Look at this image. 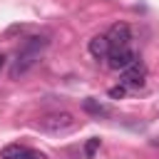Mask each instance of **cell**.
I'll list each match as a JSON object with an SVG mask.
<instances>
[{
    "instance_id": "6da1fadb",
    "label": "cell",
    "mask_w": 159,
    "mask_h": 159,
    "mask_svg": "<svg viewBox=\"0 0 159 159\" xmlns=\"http://www.w3.org/2000/svg\"><path fill=\"white\" fill-rule=\"evenodd\" d=\"M47 45H50V40H47L45 35H32V37H27L25 45L20 47V52H17L15 65L10 67V77H20V75H25L30 67H35V62L40 60V55H42V50H45Z\"/></svg>"
},
{
    "instance_id": "7a4b0ae2",
    "label": "cell",
    "mask_w": 159,
    "mask_h": 159,
    "mask_svg": "<svg viewBox=\"0 0 159 159\" xmlns=\"http://www.w3.org/2000/svg\"><path fill=\"white\" fill-rule=\"evenodd\" d=\"M37 127L42 132H47V134H67V132H72L77 127V119L70 112H52V114H45L37 122Z\"/></svg>"
},
{
    "instance_id": "3957f363",
    "label": "cell",
    "mask_w": 159,
    "mask_h": 159,
    "mask_svg": "<svg viewBox=\"0 0 159 159\" xmlns=\"http://www.w3.org/2000/svg\"><path fill=\"white\" fill-rule=\"evenodd\" d=\"M144 77H147V67L139 60H134L129 67L122 70V84L124 87H144Z\"/></svg>"
},
{
    "instance_id": "277c9868",
    "label": "cell",
    "mask_w": 159,
    "mask_h": 159,
    "mask_svg": "<svg viewBox=\"0 0 159 159\" xmlns=\"http://www.w3.org/2000/svg\"><path fill=\"white\" fill-rule=\"evenodd\" d=\"M134 60H137V55L129 47H109V52H107V62H109L112 70H124Z\"/></svg>"
},
{
    "instance_id": "5b68a950",
    "label": "cell",
    "mask_w": 159,
    "mask_h": 159,
    "mask_svg": "<svg viewBox=\"0 0 159 159\" xmlns=\"http://www.w3.org/2000/svg\"><path fill=\"white\" fill-rule=\"evenodd\" d=\"M129 40H132V30L127 22H114L107 32L109 47H129Z\"/></svg>"
},
{
    "instance_id": "8992f818",
    "label": "cell",
    "mask_w": 159,
    "mask_h": 159,
    "mask_svg": "<svg viewBox=\"0 0 159 159\" xmlns=\"http://www.w3.org/2000/svg\"><path fill=\"white\" fill-rule=\"evenodd\" d=\"M89 55L94 57V60H104L107 57V52H109V42H107V35H94L92 40H89Z\"/></svg>"
},
{
    "instance_id": "52a82bcc",
    "label": "cell",
    "mask_w": 159,
    "mask_h": 159,
    "mask_svg": "<svg viewBox=\"0 0 159 159\" xmlns=\"http://www.w3.org/2000/svg\"><path fill=\"white\" fill-rule=\"evenodd\" d=\"M25 154H27V147H20V144H7V147H2L0 159H25Z\"/></svg>"
},
{
    "instance_id": "ba28073f",
    "label": "cell",
    "mask_w": 159,
    "mask_h": 159,
    "mask_svg": "<svg viewBox=\"0 0 159 159\" xmlns=\"http://www.w3.org/2000/svg\"><path fill=\"white\" fill-rule=\"evenodd\" d=\"M84 112H89V114H94V117H104V114H109V107H104V104H99L97 99H84Z\"/></svg>"
},
{
    "instance_id": "9c48e42d",
    "label": "cell",
    "mask_w": 159,
    "mask_h": 159,
    "mask_svg": "<svg viewBox=\"0 0 159 159\" xmlns=\"http://www.w3.org/2000/svg\"><path fill=\"white\" fill-rule=\"evenodd\" d=\"M97 149H99V139H97V137H92V139L84 144V157H87V159H92V157L97 154Z\"/></svg>"
},
{
    "instance_id": "30bf717a",
    "label": "cell",
    "mask_w": 159,
    "mask_h": 159,
    "mask_svg": "<svg viewBox=\"0 0 159 159\" xmlns=\"http://www.w3.org/2000/svg\"><path fill=\"white\" fill-rule=\"evenodd\" d=\"M124 92H127V87H124V84H117V87H112V89H109V97H112V99H122V97H124Z\"/></svg>"
},
{
    "instance_id": "8fae6325",
    "label": "cell",
    "mask_w": 159,
    "mask_h": 159,
    "mask_svg": "<svg viewBox=\"0 0 159 159\" xmlns=\"http://www.w3.org/2000/svg\"><path fill=\"white\" fill-rule=\"evenodd\" d=\"M25 159H47L42 152H35V149H27V154H25Z\"/></svg>"
},
{
    "instance_id": "7c38bea8",
    "label": "cell",
    "mask_w": 159,
    "mask_h": 159,
    "mask_svg": "<svg viewBox=\"0 0 159 159\" xmlns=\"http://www.w3.org/2000/svg\"><path fill=\"white\" fill-rule=\"evenodd\" d=\"M2 65H5V55H0V67H2Z\"/></svg>"
}]
</instances>
